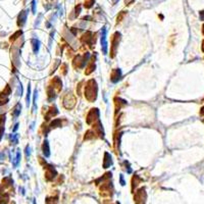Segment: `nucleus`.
<instances>
[{
	"mask_svg": "<svg viewBox=\"0 0 204 204\" xmlns=\"http://www.w3.org/2000/svg\"><path fill=\"white\" fill-rule=\"evenodd\" d=\"M89 53L86 52L83 56H76L75 60H74V65L75 68H84L86 65V63L88 62L89 59Z\"/></svg>",
	"mask_w": 204,
	"mask_h": 204,
	"instance_id": "7ed1b4c3",
	"label": "nucleus"
},
{
	"mask_svg": "<svg viewBox=\"0 0 204 204\" xmlns=\"http://www.w3.org/2000/svg\"><path fill=\"white\" fill-rule=\"evenodd\" d=\"M21 109H22V105L20 103H18L17 105H15L14 111H12V116H14V117L18 116V114L21 113Z\"/></svg>",
	"mask_w": 204,
	"mask_h": 204,
	"instance_id": "ddd939ff",
	"label": "nucleus"
},
{
	"mask_svg": "<svg viewBox=\"0 0 204 204\" xmlns=\"http://www.w3.org/2000/svg\"><path fill=\"white\" fill-rule=\"evenodd\" d=\"M202 51H203V52H204V41H203V42H202Z\"/></svg>",
	"mask_w": 204,
	"mask_h": 204,
	"instance_id": "2f4dec72",
	"label": "nucleus"
},
{
	"mask_svg": "<svg viewBox=\"0 0 204 204\" xmlns=\"http://www.w3.org/2000/svg\"><path fill=\"white\" fill-rule=\"evenodd\" d=\"M126 15V11H122L120 14H119V17H117V23H120V22H122V20L124 18V17Z\"/></svg>",
	"mask_w": 204,
	"mask_h": 204,
	"instance_id": "5701e85b",
	"label": "nucleus"
},
{
	"mask_svg": "<svg viewBox=\"0 0 204 204\" xmlns=\"http://www.w3.org/2000/svg\"><path fill=\"white\" fill-rule=\"evenodd\" d=\"M75 104H76V99H75V97L72 95V93L66 95V96L65 97V99H63V105H65V107L69 108H69L74 107Z\"/></svg>",
	"mask_w": 204,
	"mask_h": 204,
	"instance_id": "20e7f679",
	"label": "nucleus"
},
{
	"mask_svg": "<svg viewBox=\"0 0 204 204\" xmlns=\"http://www.w3.org/2000/svg\"><path fill=\"white\" fill-rule=\"evenodd\" d=\"M85 96L89 101H94L97 97V84L94 80H90L85 87Z\"/></svg>",
	"mask_w": 204,
	"mask_h": 204,
	"instance_id": "f257e3e1",
	"label": "nucleus"
},
{
	"mask_svg": "<svg viewBox=\"0 0 204 204\" xmlns=\"http://www.w3.org/2000/svg\"><path fill=\"white\" fill-rule=\"evenodd\" d=\"M9 94H10V88H9V86H7L5 90L3 91L1 94H0V97H6V96H7V95H9Z\"/></svg>",
	"mask_w": 204,
	"mask_h": 204,
	"instance_id": "a211bd4d",
	"label": "nucleus"
},
{
	"mask_svg": "<svg viewBox=\"0 0 204 204\" xmlns=\"http://www.w3.org/2000/svg\"><path fill=\"white\" fill-rule=\"evenodd\" d=\"M57 202H58L57 197H49L46 199V204H56Z\"/></svg>",
	"mask_w": 204,
	"mask_h": 204,
	"instance_id": "dca6fc26",
	"label": "nucleus"
},
{
	"mask_svg": "<svg viewBox=\"0 0 204 204\" xmlns=\"http://www.w3.org/2000/svg\"><path fill=\"white\" fill-rule=\"evenodd\" d=\"M8 200H9V198H8V195L7 194H0V204H6L8 202Z\"/></svg>",
	"mask_w": 204,
	"mask_h": 204,
	"instance_id": "2eb2a0df",
	"label": "nucleus"
},
{
	"mask_svg": "<svg viewBox=\"0 0 204 204\" xmlns=\"http://www.w3.org/2000/svg\"><path fill=\"white\" fill-rule=\"evenodd\" d=\"M21 35H22V31H18L14 36H11V40H15L18 38V36H21Z\"/></svg>",
	"mask_w": 204,
	"mask_h": 204,
	"instance_id": "b1692460",
	"label": "nucleus"
},
{
	"mask_svg": "<svg viewBox=\"0 0 204 204\" xmlns=\"http://www.w3.org/2000/svg\"><path fill=\"white\" fill-rule=\"evenodd\" d=\"M199 15H200V20H201V21H204V10L200 11Z\"/></svg>",
	"mask_w": 204,
	"mask_h": 204,
	"instance_id": "cd10ccee",
	"label": "nucleus"
},
{
	"mask_svg": "<svg viewBox=\"0 0 204 204\" xmlns=\"http://www.w3.org/2000/svg\"><path fill=\"white\" fill-rule=\"evenodd\" d=\"M120 34L119 32H116V34L113 35V39H112V50H111V53H112V55L111 56H114V54H116V49L117 45H119V42H120Z\"/></svg>",
	"mask_w": 204,
	"mask_h": 204,
	"instance_id": "0eeeda50",
	"label": "nucleus"
},
{
	"mask_svg": "<svg viewBox=\"0 0 204 204\" xmlns=\"http://www.w3.org/2000/svg\"><path fill=\"white\" fill-rule=\"evenodd\" d=\"M101 48L103 54H107V41H106V29H102L101 35Z\"/></svg>",
	"mask_w": 204,
	"mask_h": 204,
	"instance_id": "39448f33",
	"label": "nucleus"
},
{
	"mask_svg": "<svg viewBox=\"0 0 204 204\" xmlns=\"http://www.w3.org/2000/svg\"><path fill=\"white\" fill-rule=\"evenodd\" d=\"M146 192H145V188H141L136 192L135 196H134V200H135L136 204H145L146 201Z\"/></svg>",
	"mask_w": 204,
	"mask_h": 204,
	"instance_id": "f03ea898",
	"label": "nucleus"
},
{
	"mask_svg": "<svg viewBox=\"0 0 204 204\" xmlns=\"http://www.w3.org/2000/svg\"><path fill=\"white\" fill-rule=\"evenodd\" d=\"M111 163H112V162H111V156L106 152L104 155V163H103L104 168H107L109 165H111Z\"/></svg>",
	"mask_w": 204,
	"mask_h": 204,
	"instance_id": "9b49d317",
	"label": "nucleus"
},
{
	"mask_svg": "<svg viewBox=\"0 0 204 204\" xmlns=\"http://www.w3.org/2000/svg\"><path fill=\"white\" fill-rule=\"evenodd\" d=\"M32 43H33V50L35 53H37L39 51V47H40V42L36 39L32 40Z\"/></svg>",
	"mask_w": 204,
	"mask_h": 204,
	"instance_id": "4468645a",
	"label": "nucleus"
},
{
	"mask_svg": "<svg viewBox=\"0 0 204 204\" xmlns=\"http://www.w3.org/2000/svg\"><path fill=\"white\" fill-rule=\"evenodd\" d=\"M202 33H203V35H204V25H203V29H202Z\"/></svg>",
	"mask_w": 204,
	"mask_h": 204,
	"instance_id": "72a5a7b5",
	"label": "nucleus"
},
{
	"mask_svg": "<svg viewBox=\"0 0 204 204\" xmlns=\"http://www.w3.org/2000/svg\"><path fill=\"white\" fill-rule=\"evenodd\" d=\"M27 14H28V12L25 10H23L20 14H18V27H23V26L26 24V21H27Z\"/></svg>",
	"mask_w": 204,
	"mask_h": 204,
	"instance_id": "6e6552de",
	"label": "nucleus"
},
{
	"mask_svg": "<svg viewBox=\"0 0 204 204\" xmlns=\"http://www.w3.org/2000/svg\"><path fill=\"white\" fill-rule=\"evenodd\" d=\"M126 3H128V4H130V3H131V2H130V0H126Z\"/></svg>",
	"mask_w": 204,
	"mask_h": 204,
	"instance_id": "473e14b6",
	"label": "nucleus"
},
{
	"mask_svg": "<svg viewBox=\"0 0 204 204\" xmlns=\"http://www.w3.org/2000/svg\"><path fill=\"white\" fill-rule=\"evenodd\" d=\"M20 159H21V152L18 151V152L17 153V157H15V160L14 161V167H17V165H18V163L20 162Z\"/></svg>",
	"mask_w": 204,
	"mask_h": 204,
	"instance_id": "412c9836",
	"label": "nucleus"
},
{
	"mask_svg": "<svg viewBox=\"0 0 204 204\" xmlns=\"http://www.w3.org/2000/svg\"><path fill=\"white\" fill-rule=\"evenodd\" d=\"M42 150H43V153L44 155L46 156V157H48L50 155V151H49V144H48V141H44L43 143V146H42Z\"/></svg>",
	"mask_w": 204,
	"mask_h": 204,
	"instance_id": "f8f14e48",
	"label": "nucleus"
},
{
	"mask_svg": "<svg viewBox=\"0 0 204 204\" xmlns=\"http://www.w3.org/2000/svg\"><path fill=\"white\" fill-rule=\"evenodd\" d=\"M120 76H122V71H120V69H114V71L112 72V74H111V81H112L113 83L119 82Z\"/></svg>",
	"mask_w": 204,
	"mask_h": 204,
	"instance_id": "9d476101",
	"label": "nucleus"
},
{
	"mask_svg": "<svg viewBox=\"0 0 204 204\" xmlns=\"http://www.w3.org/2000/svg\"><path fill=\"white\" fill-rule=\"evenodd\" d=\"M35 6H36V4H35V0H33V1H32V10H33L34 14H35V11H36V8H35Z\"/></svg>",
	"mask_w": 204,
	"mask_h": 204,
	"instance_id": "a878e982",
	"label": "nucleus"
},
{
	"mask_svg": "<svg viewBox=\"0 0 204 204\" xmlns=\"http://www.w3.org/2000/svg\"><path fill=\"white\" fill-rule=\"evenodd\" d=\"M30 96H31V87L30 85L28 86V95H27V105L29 106V104H30Z\"/></svg>",
	"mask_w": 204,
	"mask_h": 204,
	"instance_id": "4be33fe9",
	"label": "nucleus"
},
{
	"mask_svg": "<svg viewBox=\"0 0 204 204\" xmlns=\"http://www.w3.org/2000/svg\"><path fill=\"white\" fill-rule=\"evenodd\" d=\"M3 186H9V185L12 184V180L10 178H3Z\"/></svg>",
	"mask_w": 204,
	"mask_h": 204,
	"instance_id": "6ab92c4d",
	"label": "nucleus"
},
{
	"mask_svg": "<svg viewBox=\"0 0 204 204\" xmlns=\"http://www.w3.org/2000/svg\"><path fill=\"white\" fill-rule=\"evenodd\" d=\"M26 154H27V157L30 156V147L27 146V148H26Z\"/></svg>",
	"mask_w": 204,
	"mask_h": 204,
	"instance_id": "bb28decb",
	"label": "nucleus"
},
{
	"mask_svg": "<svg viewBox=\"0 0 204 204\" xmlns=\"http://www.w3.org/2000/svg\"><path fill=\"white\" fill-rule=\"evenodd\" d=\"M18 124H17V125H15V126H14V131H17V130H18Z\"/></svg>",
	"mask_w": 204,
	"mask_h": 204,
	"instance_id": "7c9ffc66",
	"label": "nucleus"
},
{
	"mask_svg": "<svg viewBox=\"0 0 204 204\" xmlns=\"http://www.w3.org/2000/svg\"><path fill=\"white\" fill-rule=\"evenodd\" d=\"M120 184L123 185H125V181H124V177H123V175H120Z\"/></svg>",
	"mask_w": 204,
	"mask_h": 204,
	"instance_id": "c85d7f7f",
	"label": "nucleus"
},
{
	"mask_svg": "<svg viewBox=\"0 0 204 204\" xmlns=\"http://www.w3.org/2000/svg\"><path fill=\"white\" fill-rule=\"evenodd\" d=\"M80 11H81V6L78 5L76 7V17H78V15L80 14Z\"/></svg>",
	"mask_w": 204,
	"mask_h": 204,
	"instance_id": "393cba45",
	"label": "nucleus"
},
{
	"mask_svg": "<svg viewBox=\"0 0 204 204\" xmlns=\"http://www.w3.org/2000/svg\"><path fill=\"white\" fill-rule=\"evenodd\" d=\"M98 117H99V111H98L97 108H94V109H91L90 113L88 114L87 123H88V124H91L92 122H94V120H98Z\"/></svg>",
	"mask_w": 204,
	"mask_h": 204,
	"instance_id": "423d86ee",
	"label": "nucleus"
},
{
	"mask_svg": "<svg viewBox=\"0 0 204 204\" xmlns=\"http://www.w3.org/2000/svg\"><path fill=\"white\" fill-rule=\"evenodd\" d=\"M200 113H201L202 116H203V114H204V106H203V107L201 108V111H200Z\"/></svg>",
	"mask_w": 204,
	"mask_h": 204,
	"instance_id": "c756f323",
	"label": "nucleus"
},
{
	"mask_svg": "<svg viewBox=\"0 0 204 204\" xmlns=\"http://www.w3.org/2000/svg\"><path fill=\"white\" fill-rule=\"evenodd\" d=\"M50 127H51V128H57V127H61V120H59V119H56V120H54L53 122L51 123Z\"/></svg>",
	"mask_w": 204,
	"mask_h": 204,
	"instance_id": "f3484780",
	"label": "nucleus"
},
{
	"mask_svg": "<svg viewBox=\"0 0 204 204\" xmlns=\"http://www.w3.org/2000/svg\"><path fill=\"white\" fill-rule=\"evenodd\" d=\"M93 4H94V0H86L84 5L86 8H90V7H92V5Z\"/></svg>",
	"mask_w": 204,
	"mask_h": 204,
	"instance_id": "aec40b11",
	"label": "nucleus"
},
{
	"mask_svg": "<svg viewBox=\"0 0 204 204\" xmlns=\"http://www.w3.org/2000/svg\"><path fill=\"white\" fill-rule=\"evenodd\" d=\"M46 178L48 181H51V180H53L54 178L56 177V171L54 170V168L52 167H47V171H46Z\"/></svg>",
	"mask_w": 204,
	"mask_h": 204,
	"instance_id": "1a4fd4ad",
	"label": "nucleus"
}]
</instances>
